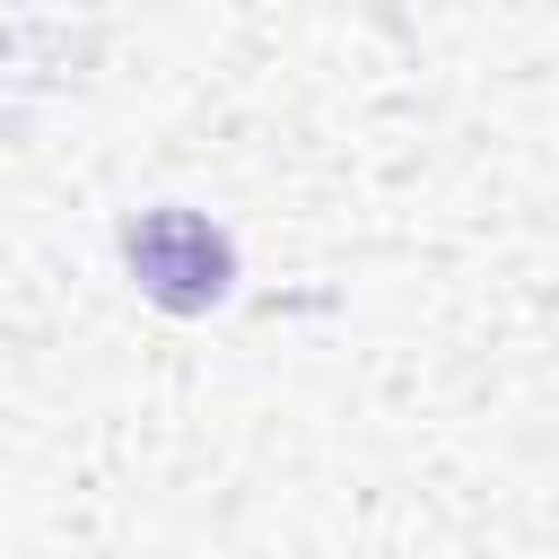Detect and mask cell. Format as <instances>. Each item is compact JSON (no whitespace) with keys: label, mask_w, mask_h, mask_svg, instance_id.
<instances>
[{"label":"cell","mask_w":559,"mask_h":559,"mask_svg":"<svg viewBox=\"0 0 559 559\" xmlns=\"http://www.w3.org/2000/svg\"><path fill=\"white\" fill-rule=\"evenodd\" d=\"M122 253H131V280L166 314H210L227 297V280H236V245L201 210H140L122 227Z\"/></svg>","instance_id":"1"}]
</instances>
